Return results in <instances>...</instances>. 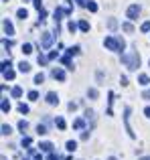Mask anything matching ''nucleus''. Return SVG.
<instances>
[{
  "label": "nucleus",
  "mask_w": 150,
  "mask_h": 160,
  "mask_svg": "<svg viewBox=\"0 0 150 160\" xmlns=\"http://www.w3.org/2000/svg\"><path fill=\"white\" fill-rule=\"evenodd\" d=\"M138 14H140V6H138V4H132V6L128 8V12H126V16L130 20H136V18H138Z\"/></svg>",
  "instance_id": "nucleus-3"
},
{
  "label": "nucleus",
  "mask_w": 150,
  "mask_h": 160,
  "mask_svg": "<svg viewBox=\"0 0 150 160\" xmlns=\"http://www.w3.org/2000/svg\"><path fill=\"white\" fill-rule=\"evenodd\" d=\"M87 95H89L91 99H95L98 98V89H87Z\"/></svg>",
  "instance_id": "nucleus-24"
},
{
  "label": "nucleus",
  "mask_w": 150,
  "mask_h": 160,
  "mask_svg": "<svg viewBox=\"0 0 150 160\" xmlns=\"http://www.w3.org/2000/svg\"><path fill=\"white\" fill-rule=\"evenodd\" d=\"M108 28H110V31H116V28H118V20L110 18V20H108Z\"/></svg>",
  "instance_id": "nucleus-10"
},
{
  "label": "nucleus",
  "mask_w": 150,
  "mask_h": 160,
  "mask_svg": "<svg viewBox=\"0 0 150 160\" xmlns=\"http://www.w3.org/2000/svg\"><path fill=\"white\" fill-rule=\"evenodd\" d=\"M35 8H39V10L43 8V4H41V0H35Z\"/></svg>",
  "instance_id": "nucleus-33"
},
{
  "label": "nucleus",
  "mask_w": 150,
  "mask_h": 160,
  "mask_svg": "<svg viewBox=\"0 0 150 160\" xmlns=\"http://www.w3.org/2000/svg\"><path fill=\"white\" fill-rule=\"evenodd\" d=\"M28 99H32V102L39 99V93H37V91H31V93H28Z\"/></svg>",
  "instance_id": "nucleus-26"
},
{
  "label": "nucleus",
  "mask_w": 150,
  "mask_h": 160,
  "mask_svg": "<svg viewBox=\"0 0 150 160\" xmlns=\"http://www.w3.org/2000/svg\"><path fill=\"white\" fill-rule=\"evenodd\" d=\"M37 132H39V134H47V128H45V126H37Z\"/></svg>",
  "instance_id": "nucleus-27"
},
{
  "label": "nucleus",
  "mask_w": 150,
  "mask_h": 160,
  "mask_svg": "<svg viewBox=\"0 0 150 160\" xmlns=\"http://www.w3.org/2000/svg\"><path fill=\"white\" fill-rule=\"evenodd\" d=\"M12 95H14V98H20V95H22V89H20V87H14V89H12Z\"/></svg>",
  "instance_id": "nucleus-23"
},
{
  "label": "nucleus",
  "mask_w": 150,
  "mask_h": 160,
  "mask_svg": "<svg viewBox=\"0 0 150 160\" xmlns=\"http://www.w3.org/2000/svg\"><path fill=\"white\" fill-rule=\"evenodd\" d=\"M2 28H4V32H6L8 37L14 35V27H12V22H10L8 18H4V20H2Z\"/></svg>",
  "instance_id": "nucleus-4"
},
{
  "label": "nucleus",
  "mask_w": 150,
  "mask_h": 160,
  "mask_svg": "<svg viewBox=\"0 0 150 160\" xmlns=\"http://www.w3.org/2000/svg\"><path fill=\"white\" fill-rule=\"evenodd\" d=\"M8 109H10V103H8V99H2V112L6 113Z\"/></svg>",
  "instance_id": "nucleus-22"
},
{
  "label": "nucleus",
  "mask_w": 150,
  "mask_h": 160,
  "mask_svg": "<svg viewBox=\"0 0 150 160\" xmlns=\"http://www.w3.org/2000/svg\"><path fill=\"white\" fill-rule=\"evenodd\" d=\"M87 8H89L91 12H95V10H98V4H95L93 0H89V2H87Z\"/></svg>",
  "instance_id": "nucleus-17"
},
{
  "label": "nucleus",
  "mask_w": 150,
  "mask_h": 160,
  "mask_svg": "<svg viewBox=\"0 0 150 160\" xmlns=\"http://www.w3.org/2000/svg\"><path fill=\"white\" fill-rule=\"evenodd\" d=\"M73 128H83V120H75L73 122Z\"/></svg>",
  "instance_id": "nucleus-28"
},
{
  "label": "nucleus",
  "mask_w": 150,
  "mask_h": 160,
  "mask_svg": "<svg viewBox=\"0 0 150 160\" xmlns=\"http://www.w3.org/2000/svg\"><path fill=\"white\" fill-rule=\"evenodd\" d=\"M27 128H28V124H27L24 120H20V122H18V130H20V132L24 134V130H27Z\"/></svg>",
  "instance_id": "nucleus-16"
},
{
  "label": "nucleus",
  "mask_w": 150,
  "mask_h": 160,
  "mask_svg": "<svg viewBox=\"0 0 150 160\" xmlns=\"http://www.w3.org/2000/svg\"><path fill=\"white\" fill-rule=\"evenodd\" d=\"M22 2H28V0H22Z\"/></svg>",
  "instance_id": "nucleus-38"
},
{
  "label": "nucleus",
  "mask_w": 150,
  "mask_h": 160,
  "mask_svg": "<svg viewBox=\"0 0 150 160\" xmlns=\"http://www.w3.org/2000/svg\"><path fill=\"white\" fill-rule=\"evenodd\" d=\"M43 81H45V75H43V73H37V75H35V85H41Z\"/></svg>",
  "instance_id": "nucleus-14"
},
{
  "label": "nucleus",
  "mask_w": 150,
  "mask_h": 160,
  "mask_svg": "<svg viewBox=\"0 0 150 160\" xmlns=\"http://www.w3.org/2000/svg\"><path fill=\"white\" fill-rule=\"evenodd\" d=\"M79 28H81L83 32H87V31H89V24H87L85 20H81V22H79Z\"/></svg>",
  "instance_id": "nucleus-18"
},
{
  "label": "nucleus",
  "mask_w": 150,
  "mask_h": 160,
  "mask_svg": "<svg viewBox=\"0 0 150 160\" xmlns=\"http://www.w3.org/2000/svg\"><path fill=\"white\" fill-rule=\"evenodd\" d=\"M51 43H53L51 32H43V37H41V45H43L45 49H49V47H51Z\"/></svg>",
  "instance_id": "nucleus-5"
},
{
  "label": "nucleus",
  "mask_w": 150,
  "mask_h": 160,
  "mask_svg": "<svg viewBox=\"0 0 150 160\" xmlns=\"http://www.w3.org/2000/svg\"><path fill=\"white\" fill-rule=\"evenodd\" d=\"M77 4L79 6H87V0H77Z\"/></svg>",
  "instance_id": "nucleus-34"
},
{
  "label": "nucleus",
  "mask_w": 150,
  "mask_h": 160,
  "mask_svg": "<svg viewBox=\"0 0 150 160\" xmlns=\"http://www.w3.org/2000/svg\"><path fill=\"white\" fill-rule=\"evenodd\" d=\"M120 83H122V85H128V79H126V77L122 75V77H120Z\"/></svg>",
  "instance_id": "nucleus-32"
},
{
  "label": "nucleus",
  "mask_w": 150,
  "mask_h": 160,
  "mask_svg": "<svg viewBox=\"0 0 150 160\" xmlns=\"http://www.w3.org/2000/svg\"><path fill=\"white\" fill-rule=\"evenodd\" d=\"M2 134H4V136H10V134H12V128L4 124V126H2Z\"/></svg>",
  "instance_id": "nucleus-15"
},
{
  "label": "nucleus",
  "mask_w": 150,
  "mask_h": 160,
  "mask_svg": "<svg viewBox=\"0 0 150 160\" xmlns=\"http://www.w3.org/2000/svg\"><path fill=\"white\" fill-rule=\"evenodd\" d=\"M142 160H150V158H142Z\"/></svg>",
  "instance_id": "nucleus-37"
},
{
  "label": "nucleus",
  "mask_w": 150,
  "mask_h": 160,
  "mask_svg": "<svg viewBox=\"0 0 150 160\" xmlns=\"http://www.w3.org/2000/svg\"><path fill=\"white\" fill-rule=\"evenodd\" d=\"M75 148H77V142H73V140H71V142H67V150H69V152H73Z\"/></svg>",
  "instance_id": "nucleus-21"
},
{
  "label": "nucleus",
  "mask_w": 150,
  "mask_h": 160,
  "mask_svg": "<svg viewBox=\"0 0 150 160\" xmlns=\"http://www.w3.org/2000/svg\"><path fill=\"white\" fill-rule=\"evenodd\" d=\"M122 63L130 71H136L138 65H140V55L138 53H126V55H122Z\"/></svg>",
  "instance_id": "nucleus-1"
},
{
  "label": "nucleus",
  "mask_w": 150,
  "mask_h": 160,
  "mask_svg": "<svg viewBox=\"0 0 150 160\" xmlns=\"http://www.w3.org/2000/svg\"><path fill=\"white\" fill-rule=\"evenodd\" d=\"M55 124H57V128H61V130L65 128V120H63V118H57V120H55Z\"/></svg>",
  "instance_id": "nucleus-19"
},
{
  "label": "nucleus",
  "mask_w": 150,
  "mask_h": 160,
  "mask_svg": "<svg viewBox=\"0 0 150 160\" xmlns=\"http://www.w3.org/2000/svg\"><path fill=\"white\" fill-rule=\"evenodd\" d=\"M103 45H106L110 51H122V47H120V41L114 39V37H108V39L103 41Z\"/></svg>",
  "instance_id": "nucleus-2"
},
{
  "label": "nucleus",
  "mask_w": 150,
  "mask_h": 160,
  "mask_svg": "<svg viewBox=\"0 0 150 160\" xmlns=\"http://www.w3.org/2000/svg\"><path fill=\"white\" fill-rule=\"evenodd\" d=\"M67 28H69V31H71V32H75V31H77V24H75L73 20H71V22L67 24Z\"/></svg>",
  "instance_id": "nucleus-25"
},
{
  "label": "nucleus",
  "mask_w": 150,
  "mask_h": 160,
  "mask_svg": "<svg viewBox=\"0 0 150 160\" xmlns=\"http://www.w3.org/2000/svg\"><path fill=\"white\" fill-rule=\"evenodd\" d=\"M142 31H144V32H148V31H150V20H146V22L142 24Z\"/></svg>",
  "instance_id": "nucleus-29"
},
{
  "label": "nucleus",
  "mask_w": 150,
  "mask_h": 160,
  "mask_svg": "<svg viewBox=\"0 0 150 160\" xmlns=\"http://www.w3.org/2000/svg\"><path fill=\"white\" fill-rule=\"evenodd\" d=\"M22 53H24V55H31V53H32V45H31V43H24V45H22Z\"/></svg>",
  "instance_id": "nucleus-11"
},
{
  "label": "nucleus",
  "mask_w": 150,
  "mask_h": 160,
  "mask_svg": "<svg viewBox=\"0 0 150 160\" xmlns=\"http://www.w3.org/2000/svg\"><path fill=\"white\" fill-rule=\"evenodd\" d=\"M144 113H146V118H150V106H148L146 109H144Z\"/></svg>",
  "instance_id": "nucleus-35"
},
{
  "label": "nucleus",
  "mask_w": 150,
  "mask_h": 160,
  "mask_svg": "<svg viewBox=\"0 0 150 160\" xmlns=\"http://www.w3.org/2000/svg\"><path fill=\"white\" fill-rule=\"evenodd\" d=\"M53 77L59 79V81H65V71L63 69H53Z\"/></svg>",
  "instance_id": "nucleus-7"
},
{
  "label": "nucleus",
  "mask_w": 150,
  "mask_h": 160,
  "mask_svg": "<svg viewBox=\"0 0 150 160\" xmlns=\"http://www.w3.org/2000/svg\"><path fill=\"white\" fill-rule=\"evenodd\" d=\"M2 160H6V158H4V156H2Z\"/></svg>",
  "instance_id": "nucleus-39"
},
{
  "label": "nucleus",
  "mask_w": 150,
  "mask_h": 160,
  "mask_svg": "<svg viewBox=\"0 0 150 160\" xmlns=\"http://www.w3.org/2000/svg\"><path fill=\"white\" fill-rule=\"evenodd\" d=\"M138 81H140V85H148V81H150V79H148V75H138Z\"/></svg>",
  "instance_id": "nucleus-13"
},
{
  "label": "nucleus",
  "mask_w": 150,
  "mask_h": 160,
  "mask_svg": "<svg viewBox=\"0 0 150 160\" xmlns=\"http://www.w3.org/2000/svg\"><path fill=\"white\" fill-rule=\"evenodd\" d=\"M18 71L20 73H28V71H31V65H28V63H18Z\"/></svg>",
  "instance_id": "nucleus-9"
},
{
  "label": "nucleus",
  "mask_w": 150,
  "mask_h": 160,
  "mask_svg": "<svg viewBox=\"0 0 150 160\" xmlns=\"http://www.w3.org/2000/svg\"><path fill=\"white\" fill-rule=\"evenodd\" d=\"M79 53V47H71L69 49V55H77Z\"/></svg>",
  "instance_id": "nucleus-31"
},
{
  "label": "nucleus",
  "mask_w": 150,
  "mask_h": 160,
  "mask_svg": "<svg viewBox=\"0 0 150 160\" xmlns=\"http://www.w3.org/2000/svg\"><path fill=\"white\" fill-rule=\"evenodd\" d=\"M108 160H118V158H114V156H110V158H108Z\"/></svg>",
  "instance_id": "nucleus-36"
},
{
  "label": "nucleus",
  "mask_w": 150,
  "mask_h": 160,
  "mask_svg": "<svg viewBox=\"0 0 150 160\" xmlns=\"http://www.w3.org/2000/svg\"><path fill=\"white\" fill-rule=\"evenodd\" d=\"M16 16H18L20 20H27V16H28L27 8H18V10H16Z\"/></svg>",
  "instance_id": "nucleus-8"
},
{
  "label": "nucleus",
  "mask_w": 150,
  "mask_h": 160,
  "mask_svg": "<svg viewBox=\"0 0 150 160\" xmlns=\"http://www.w3.org/2000/svg\"><path fill=\"white\" fill-rule=\"evenodd\" d=\"M47 103L49 106H57V103H59V95H57L55 91H49L47 93Z\"/></svg>",
  "instance_id": "nucleus-6"
},
{
  "label": "nucleus",
  "mask_w": 150,
  "mask_h": 160,
  "mask_svg": "<svg viewBox=\"0 0 150 160\" xmlns=\"http://www.w3.org/2000/svg\"><path fill=\"white\" fill-rule=\"evenodd\" d=\"M122 28H124L126 32H132V31H134V27H132L130 22H124V24H122Z\"/></svg>",
  "instance_id": "nucleus-20"
},
{
  "label": "nucleus",
  "mask_w": 150,
  "mask_h": 160,
  "mask_svg": "<svg viewBox=\"0 0 150 160\" xmlns=\"http://www.w3.org/2000/svg\"><path fill=\"white\" fill-rule=\"evenodd\" d=\"M18 109H20L22 113H27V112H28V106H24V103H20V106H18Z\"/></svg>",
  "instance_id": "nucleus-30"
},
{
  "label": "nucleus",
  "mask_w": 150,
  "mask_h": 160,
  "mask_svg": "<svg viewBox=\"0 0 150 160\" xmlns=\"http://www.w3.org/2000/svg\"><path fill=\"white\" fill-rule=\"evenodd\" d=\"M41 150H45V152H51V150H53V144H51V142H43V144H41Z\"/></svg>",
  "instance_id": "nucleus-12"
}]
</instances>
